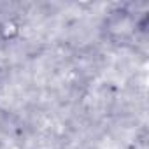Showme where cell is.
I'll list each match as a JSON object with an SVG mask.
<instances>
[{
  "instance_id": "6da1fadb",
  "label": "cell",
  "mask_w": 149,
  "mask_h": 149,
  "mask_svg": "<svg viewBox=\"0 0 149 149\" xmlns=\"http://www.w3.org/2000/svg\"><path fill=\"white\" fill-rule=\"evenodd\" d=\"M139 28L140 23L137 16L125 7H118L111 11L104 19V26H102L104 35L111 42H126L137 33Z\"/></svg>"
},
{
  "instance_id": "7a4b0ae2",
  "label": "cell",
  "mask_w": 149,
  "mask_h": 149,
  "mask_svg": "<svg viewBox=\"0 0 149 149\" xmlns=\"http://www.w3.org/2000/svg\"><path fill=\"white\" fill-rule=\"evenodd\" d=\"M19 33V25L14 19H4L0 21V42H9L16 39Z\"/></svg>"
}]
</instances>
